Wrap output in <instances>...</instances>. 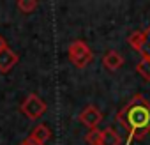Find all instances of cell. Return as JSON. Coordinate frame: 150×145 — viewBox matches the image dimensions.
<instances>
[{
	"label": "cell",
	"instance_id": "cell-1",
	"mask_svg": "<svg viewBox=\"0 0 150 145\" xmlns=\"http://www.w3.org/2000/svg\"><path fill=\"white\" fill-rule=\"evenodd\" d=\"M118 124L125 129V145L143 140L150 133V103L141 94H134L117 113Z\"/></svg>",
	"mask_w": 150,
	"mask_h": 145
},
{
	"label": "cell",
	"instance_id": "cell-2",
	"mask_svg": "<svg viewBox=\"0 0 150 145\" xmlns=\"http://www.w3.org/2000/svg\"><path fill=\"white\" fill-rule=\"evenodd\" d=\"M67 57L71 60V64L74 67H78V69H83L87 67L92 60H94V51L90 50V46L81 41V39H76V41H72L67 48Z\"/></svg>",
	"mask_w": 150,
	"mask_h": 145
},
{
	"label": "cell",
	"instance_id": "cell-3",
	"mask_svg": "<svg viewBox=\"0 0 150 145\" xmlns=\"http://www.w3.org/2000/svg\"><path fill=\"white\" fill-rule=\"evenodd\" d=\"M46 110H48L46 103H44L37 94H28V96L23 99V103L20 104V112H21L27 119H30V120L41 119V117L46 113Z\"/></svg>",
	"mask_w": 150,
	"mask_h": 145
},
{
	"label": "cell",
	"instance_id": "cell-4",
	"mask_svg": "<svg viewBox=\"0 0 150 145\" xmlns=\"http://www.w3.org/2000/svg\"><path fill=\"white\" fill-rule=\"evenodd\" d=\"M101 120H103V113H101V110H99L97 106H94V104L85 106V108L81 110V113H80V122H81L85 127H88V129H96V127L101 124Z\"/></svg>",
	"mask_w": 150,
	"mask_h": 145
},
{
	"label": "cell",
	"instance_id": "cell-5",
	"mask_svg": "<svg viewBox=\"0 0 150 145\" xmlns=\"http://www.w3.org/2000/svg\"><path fill=\"white\" fill-rule=\"evenodd\" d=\"M20 57L16 55V51H13L9 46H4L0 50V72H9L16 64H18Z\"/></svg>",
	"mask_w": 150,
	"mask_h": 145
},
{
	"label": "cell",
	"instance_id": "cell-6",
	"mask_svg": "<svg viewBox=\"0 0 150 145\" xmlns=\"http://www.w3.org/2000/svg\"><path fill=\"white\" fill-rule=\"evenodd\" d=\"M103 65H104L108 71H111V72L118 71V69L124 65V57H122V53H118V51H115V50L106 51L104 57H103Z\"/></svg>",
	"mask_w": 150,
	"mask_h": 145
},
{
	"label": "cell",
	"instance_id": "cell-7",
	"mask_svg": "<svg viewBox=\"0 0 150 145\" xmlns=\"http://www.w3.org/2000/svg\"><path fill=\"white\" fill-rule=\"evenodd\" d=\"M127 43H129V46L132 50L143 53V48L146 46V30H134V32H131L129 37H127Z\"/></svg>",
	"mask_w": 150,
	"mask_h": 145
},
{
	"label": "cell",
	"instance_id": "cell-8",
	"mask_svg": "<svg viewBox=\"0 0 150 145\" xmlns=\"http://www.w3.org/2000/svg\"><path fill=\"white\" fill-rule=\"evenodd\" d=\"M28 138H32L34 141H37V143L44 145V143H46V141H50V138H51V129H50L46 124H37V126L30 131Z\"/></svg>",
	"mask_w": 150,
	"mask_h": 145
},
{
	"label": "cell",
	"instance_id": "cell-9",
	"mask_svg": "<svg viewBox=\"0 0 150 145\" xmlns=\"http://www.w3.org/2000/svg\"><path fill=\"white\" fill-rule=\"evenodd\" d=\"M101 145H122V138L113 127H106L101 131Z\"/></svg>",
	"mask_w": 150,
	"mask_h": 145
},
{
	"label": "cell",
	"instance_id": "cell-10",
	"mask_svg": "<svg viewBox=\"0 0 150 145\" xmlns=\"http://www.w3.org/2000/svg\"><path fill=\"white\" fill-rule=\"evenodd\" d=\"M136 71L145 82H150V55L148 53H145V51L141 53V60L138 62Z\"/></svg>",
	"mask_w": 150,
	"mask_h": 145
},
{
	"label": "cell",
	"instance_id": "cell-11",
	"mask_svg": "<svg viewBox=\"0 0 150 145\" xmlns=\"http://www.w3.org/2000/svg\"><path fill=\"white\" fill-rule=\"evenodd\" d=\"M16 7H18L23 14H30L32 11L37 9V2H35V0H18Z\"/></svg>",
	"mask_w": 150,
	"mask_h": 145
},
{
	"label": "cell",
	"instance_id": "cell-12",
	"mask_svg": "<svg viewBox=\"0 0 150 145\" xmlns=\"http://www.w3.org/2000/svg\"><path fill=\"white\" fill-rule=\"evenodd\" d=\"M85 141L88 145H101V131L96 127V129H90L87 134H85Z\"/></svg>",
	"mask_w": 150,
	"mask_h": 145
},
{
	"label": "cell",
	"instance_id": "cell-13",
	"mask_svg": "<svg viewBox=\"0 0 150 145\" xmlns=\"http://www.w3.org/2000/svg\"><path fill=\"white\" fill-rule=\"evenodd\" d=\"M20 145H41V143H37V141H34L32 138H25V140H23V141H21Z\"/></svg>",
	"mask_w": 150,
	"mask_h": 145
},
{
	"label": "cell",
	"instance_id": "cell-14",
	"mask_svg": "<svg viewBox=\"0 0 150 145\" xmlns=\"http://www.w3.org/2000/svg\"><path fill=\"white\" fill-rule=\"evenodd\" d=\"M146 46H148V55H150V27L146 28Z\"/></svg>",
	"mask_w": 150,
	"mask_h": 145
},
{
	"label": "cell",
	"instance_id": "cell-15",
	"mask_svg": "<svg viewBox=\"0 0 150 145\" xmlns=\"http://www.w3.org/2000/svg\"><path fill=\"white\" fill-rule=\"evenodd\" d=\"M4 46H7V44H6V41H4V37H2V36H0V50H2Z\"/></svg>",
	"mask_w": 150,
	"mask_h": 145
}]
</instances>
